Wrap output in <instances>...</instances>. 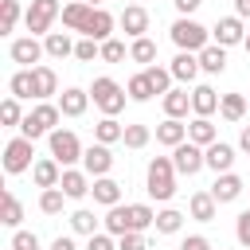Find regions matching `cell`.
I'll list each match as a JSON object with an SVG mask.
<instances>
[{"instance_id": "obj_52", "label": "cell", "mask_w": 250, "mask_h": 250, "mask_svg": "<svg viewBox=\"0 0 250 250\" xmlns=\"http://www.w3.org/2000/svg\"><path fill=\"white\" fill-rule=\"evenodd\" d=\"M172 4H176V12H180V16H191V12H195L203 0H172Z\"/></svg>"}, {"instance_id": "obj_22", "label": "cell", "mask_w": 250, "mask_h": 250, "mask_svg": "<svg viewBox=\"0 0 250 250\" xmlns=\"http://www.w3.org/2000/svg\"><path fill=\"white\" fill-rule=\"evenodd\" d=\"M172 78L176 82H195V74H199V55H191V51H180L176 59H172Z\"/></svg>"}, {"instance_id": "obj_30", "label": "cell", "mask_w": 250, "mask_h": 250, "mask_svg": "<svg viewBox=\"0 0 250 250\" xmlns=\"http://www.w3.org/2000/svg\"><path fill=\"white\" fill-rule=\"evenodd\" d=\"M74 39L66 35V31H51L47 39H43V51H47V59H66V55H74Z\"/></svg>"}, {"instance_id": "obj_51", "label": "cell", "mask_w": 250, "mask_h": 250, "mask_svg": "<svg viewBox=\"0 0 250 250\" xmlns=\"http://www.w3.org/2000/svg\"><path fill=\"white\" fill-rule=\"evenodd\" d=\"M180 250H211V242H207L203 234H188V238L180 242Z\"/></svg>"}, {"instance_id": "obj_50", "label": "cell", "mask_w": 250, "mask_h": 250, "mask_svg": "<svg viewBox=\"0 0 250 250\" xmlns=\"http://www.w3.org/2000/svg\"><path fill=\"white\" fill-rule=\"evenodd\" d=\"M117 250H148V242H145V234H121Z\"/></svg>"}, {"instance_id": "obj_54", "label": "cell", "mask_w": 250, "mask_h": 250, "mask_svg": "<svg viewBox=\"0 0 250 250\" xmlns=\"http://www.w3.org/2000/svg\"><path fill=\"white\" fill-rule=\"evenodd\" d=\"M234 16L238 20H250V0H234Z\"/></svg>"}, {"instance_id": "obj_41", "label": "cell", "mask_w": 250, "mask_h": 250, "mask_svg": "<svg viewBox=\"0 0 250 250\" xmlns=\"http://www.w3.org/2000/svg\"><path fill=\"white\" fill-rule=\"evenodd\" d=\"M20 23V0H0V35L16 31Z\"/></svg>"}, {"instance_id": "obj_7", "label": "cell", "mask_w": 250, "mask_h": 250, "mask_svg": "<svg viewBox=\"0 0 250 250\" xmlns=\"http://www.w3.org/2000/svg\"><path fill=\"white\" fill-rule=\"evenodd\" d=\"M47 145H51V156H55L62 168H66V164H74V160H82V152H86V148H82V141H78L70 129H55V133L47 137Z\"/></svg>"}, {"instance_id": "obj_48", "label": "cell", "mask_w": 250, "mask_h": 250, "mask_svg": "<svg viewBox=\"0 0 250 250\" xmlns=\"http://www.w3.org/2000/svg\"><path fill=\"white\" fill-rule=\"evenodd\" d=\"M234 238H238V246H246V250H250V207L234 219Z\"/></svg>"}, {"instance_id": "obj_44", "label": "cell", "mask_w": 250, "mask_h": 250, "mask_svg": "<svg viewBox=\"0 0 250 250\" xmlns=\"http://www.w3.org/2000/svg\"><path fill=\"white\" fill-rule=\"evenodd\" d=\"M148 137H152V129L148 125H125V148H145L148 145Z\"/></svg>"}, {"instance_id": "obj_25", "label": "cell", "mask_w": 250, "mask_h": 250, "mask_svg": "<svg viewBox=\"0 0 250 250\" xmlns=\"http://www.w3.org/2000/svg\"><path fill=\"white\" fill-rule=\"evenodd\" d=\"M246 109H250V98L246 94H223L219 98V117L223 121H242Z\"/></svg>"}, {"instance_id": "obj_13", "label": "cell", "mask_w": 250, "mask_h": 250, "mask_svg": "<svg viewBox=\"0 0 250 250\" xmlns=\"http://www.w3.org/2000/svg\"><path fill=\"white\" fill-rule=\"evenodd\" d=\"M31 180H35V188H59V180H62V164L55 160V156H39L35 160V168H31Z\"/></svg>"}, {"instance_id": "obj_14", "label": "cell", "mask_w": 250, "mask_h": 250, "mask_svg": "<svg viewBox=\"0 0 250 250\" xmlns=\"http://www.w3.org/2000/svg\"><path fill=\"white\" fill-rule=\"evenodd\" d=\"M59 188H62V195H66V199H86V195H90V188H94V180H90L86 172H78V168H62Z\"/></svg>"}, {"instance_id": "obj_17", "label": "cell", "mask_w": 250, "mask_h": 250, "mask_svg": "<svg viewBox=\"0 0 250 250\" xmlns=\"http://www.w3.org/2000/svg\"><path fill=\"white\" fill-rule=\"evenodd\" d=\"M211 195H215V203H234V199L242 195V176H238V172H223V176H215Z\"/></svg>"}, {"instance_id": "obj_37", "label": "cell", "mask_w": 250, "mask_h": 250, "mask_svg": "<svg viewBox=\"0 0 250 250\" xmlns=\"http://www.w3.org/2000/svg\"><path fill=\"white\" fill-rule=\"evenodd\" d=\"M129 59H133V62H145V66H152V59H156V43H152L148 35L133 39V43H129Z\"/></svg>"}, {"instance_id": "obj_46", "label": "cell", "mask_w": 250, "mask_h": 250, "mask_svg": "<svg viewBox=\"0 0 250 250\" xmlns=\"http://www.w3.org/2000/svg\"><path fill=\"white\" fill-rule=\"evenodd\" d=\"M102 59H105V62H125L129 51H125L121 39H105V43H102Z\"/></svg>"}, {"instance_id": "obj_45", "label": "cell", "mask_w": 250, "mask_h": 250, "mask_svg": "<svg viewBox=\"0 0 250 250\" xmlns=\"http://www.w3.org/2000/svg\"><path fill=\"white\" fill-rule=\"evenodd\" d=\"M74 59H78V62H94V59H102V43H98V39H78Z\"/></svg>"}, {"instance_id": "obj_43", "label": "cell", "mask_w": 250, "mask_h": 250, "mask_svg": "<svg viewBox=\"0 0 250 250\" xmlns=\"http://www.w3.org/2000/svg\"><path fill=\"white\" fill-rule=\"evenodd\" d=\"M23 117H27V113L20 109V98L8 94V98L0 102V121H4V125H23Z\"/></svg>"}, {"instance_id": "obj_33", "label": "cell", "mask_w": 250, "mask_h": 250, "mask_svg": "<svg viewBox=\"0 0 250 250\" xmlns=\"http://www.w3.org/2000/svg\"><path fill=\"white\" fill-rule=\"evenodd\" d=\"M121 137H125V125H121L117 117H102V121L94 125V141H98V145H117Z\"/></svg>"}, {"instance_id": "obj_31", "label": "cell", "mask_w": 250, "mask_h": 250, "mask_svg": "<svg viewBox=\"0 0 250 250\" xmlns=\"http://www.w3.org/2000/svg\"><path fill=\"white\" fill-rule=\"evenodd\" d=\"M35 102H47L51 94H59V74L51 66H35Z\"/></svg>"}, {"instance_id": "obj_6", "label": "cell", "mask_w": 250, "mask_h": 250, "mask_svg": "<svg viewBox=\"0 0 250 250\" xmlns=\"http://www.w3.org/2000/svg\"><path fill=\"white\" fill-rule=\"evenodd\" d=\"M35 141H27V137H12L8 145H4V172L8 176H20V172H27V168H35Z\"/></svg>"}, {"instance_id": "obj_27", "label": "cell", "mask_w": 250, "mask_h": 250, "mask_svg": "<svg viewBox=\"0 0 250 250\" xmlns=\"http://www.w3.org/2000/svg\"><path fill=\"white\" fill-rule=\"evenodd\" d=\"M203 152H207V168H211L215 176L230 172V164H234V148H230V145L215 141V145H211V148H203Z\"/></svg>"}, {"instance_id": "obj_38", "label": "cell", "mask_w": 250, "mask_h": 250, "mask_svg": "<svg viewBox=\"0 0 250 250\" xmlns=\"http://www.w3.org/2000/svg\"><path fill=\"white\" fill-rule=\"evenodd\" d=\"M70 230H74V234H86V238H90V234H98V215H94V211H86V207H78V211L70 215Z\"/></svg>"}, {"instance_id": "obj_15", "label": "cell", "mask_w": 250, "mask_h": 250, "mask_svg": "<svg viewBox=\"0 0 250 250\" xmlns=\"http://www.w3.org/2000/svg\"><path fill=\"white\" fill-rule=\"evenodd\" d=\"M121 31L129 35V39H141L145 31H148V12L141 8V4H125V12H121Z\"/></svg>"}, {"instance_id": "obj_2", "label": "cell", "mask_w": 250, "mask_h": 250, "mask_svg": "<svg viewBox=\"0 0 250 250\" xmlns=\"http://www.w3.org/2000/svg\"><path fill=\"white\" fill-rule=\"evenodd\" d=\"M168 35H172V43H176L180 51H191V55H199L203 47H211V31H207L199 20H191V16H180V20L168 27Z\"/></svg>"}, {"instance_id": "obj_42", "label": "cell", "mask_w": 250, "mask_h": 250, "mask_svg": "<svg viewBox=\"0 0 250 250\" xmlns=\"http://www.w3.org/2000/svg\"><path fill=\"white\" fill-rule=\"evenodd\" d=\"M125 94H129V102H148V98H152V86H148L145 70H141V74H133V78L125 82Z\"/></svg>"}, {"instance_id": "obj_20", "label": "cell", "mask_w": 250, "mask_h": 250, "mask_svg": "<svg viewBox=\"0 0 250 250\" xmlns=\"http://www.w3.org/2000/svg\"><path fill=\"white\" fill-rule=\"evenodd\" d=\"M90 195H94V203H102V207H117V203H121V184H117L113 176H102V180H94Z\"/></svg>"}, {"instance_id": "obj_10", "label": "cell", "mask_w": 250, "mask_h": 250, "mask_svg": "<svg viewBox=\"0 0 250 250\" xmlns=\"http://www.w3.org/2000/svg\"><path fill=\"white\" fill-rule=\"evenodd\" d=\"M82 168H86V176H94V180H102V176H109V168H113V152H109V145H90L86 152H82Z\"/></svg>"}, {"instance_id": "obj_5", "label": "cell", "mask_w": 250, "mask_h": 250, "mask_svg": "<svg viewBox=\"0 0 250 250\" xmlns=\"http://www.w3.org/2000/svg\"><path fill=\"white\" fill-rule=\"evenodd\" d=\"M62 16V8H59V0H31L27 4V12H23V23H27V31L31 35H51V23Z\"/></svg>"}, {"instance_id": "obj_23", "label": "cell", "mask_w": 250, "mask_h": 250, "mask_svg": "<svg viewBox=\"0 0 250 250\" xmlns=\"http://www.w3.org/2000/svg\"><path fill=\"white\" fill-rule=\"evenodd\" d=\"M219 98H223V94H215L211 86H195V90H191V113H195V117H211V113L219 109Z\"/></svg>"}, {"instance_id": "obj_49", "label": "cell", "mask_w": 250, "mask_h": 250, "mask_svg": "<svg viewBox=\"0 0 250 250\" xmlns=\"http://www.w3.org/2000/svg\"><path fill=\"white\" fill-rule=\"evenodd\" d=\"M86 250H117V242H113V234H105V230H98V234H90V242H86Z\"/></svg>"}, {"instance_id": "obj_35", "label": "cell", "mask_w": 250, "mask_h": 250, "mask_svg": "<svg viewBox=\"0 0 250 250\" xmlns=\"http://www.w3.org/2000/svg\"><path fill=\"white\" fill-rule=\"evenodd\" d=\"M145 78H148L152 94H160V98L172 90V70H168V66H156V62H152V66H145Z\"/></svg>"}, {"instance_id": "obj_19", "label": "cell", "mask_w": 250, "mask_h": 250, "mask_svg": "<svg viewBox=\"0 0 250 250\" xmlns=\"http://www.w3.org/2000/svg\"><path fill=\"white\" fill-rule=\"evenodd\" d=\"M156 141H160L164 148H176V145H184V141H188V125H184V121H176V117H164V121L156 125Z\"/></svg>"}, {"instance_id": "obj_1", "label": "cell", "mask_w": 250, "mask_h": 250, "mask_svg": "<svg viewBox=\"0 0 250 250\" xmlns=\"http://www.w3.org/2000/svg\"><path fill=\"white\" fill-rule=\"evenodd\" d=\"M176 164H172V156H152L148 160V172H145V191L156 199V203H168L172 195H176Z\"/></svg>"}, {"instance_id": "obj_32", "label": "cell", "mask_w": 250, "mask_h": 250, "mask_svg": "<svg viewBox=\"0 0 250 250\" xmlns=\"http://www.w3.org/2000/svg\"><path fill=\"white\" fill-rule=\"evenodd\" d=\"M86 20H90V4H82V0H70V4L62 8V27H66V31H82Z\"/></svg>"}, {"instance_id": "obj_21", "label": "cell", "mask_w": 250, "mask_h": 250, "mask_svg": "<svg viewBox=\"0 0 250 250\" xmlns=\"http://www.w3.org/2000/svg\"><path fill=\"white\" fill-rule=\"evenodd\" d=\"M188 211H191V219H195V223H211V219L219 215V203H215V195H211V191H195V195L188 199Z\"/></svg>"}, {"instance_id": "obj_24", "label": "cell", "mask_w": 250, "mask_h": 250, "mask_svg": "<svg viewBox=\"0 0 250 250\" xmlns=\"http://www.w3.org/2000/svg\"><path fill=\"white\" fill-rule=\"evenodd\" d=\"M188 109H191V94L184 90V86H172L168 94H164V117H188Z\"/></svg>"}, {"instance_id": "obj_47", "label": "cell", "mask_w": 250, "mask_h": 250, "mask_svg": "<svg viewBox=\"0 0 250 250\" xmlns=\"http://www.w3.org/2000/svg\"><path fill=\"white\" fill-rule=\"evenodd\" d=\"M12 250H39V234L35 230H16L12 234Z\"/></svg>"}, {"instance_id": "obj_28", "label": "cell", "mask_w": 250, "mask_h": 250, "mask_svg": "<svg viewBox=\"0 0 250 250\" xmlns=\"http://www.w3.org/2000/svg\"><path fill=\"white\" fill-rule=\"evenodd\" d=\"M199 70H203V74H223V70H227V47H219V43L203 47V51H199Z\"/></svg>"}, {"instance_id": "obj_11", "label": "cell", "mask_w": 250, "mask_h": 250, "mask_svg": "<svg viewBox=\"0 0 250 250\" xmlns=\"http://www.w3.org/2000/svg\"><path fill=\"white\" fill-rule=\"evenodd\" d=\"M113 27H117V20H113L105 8H90V20H86V27H82V39L105 43V39H113Z\"/></svg>"}, {"instance_id": "obj_53", "label": "cell", "mask_w": 250, "mask_h": 250, "mask_svg": "<svg viewBox=\"0 0 250 250\" xmlns=\"http://www.w3.org/2000/svg\"><path fill=\"white\" fill-rule=\"evenodd\" d=\"M51 250H78V246H74V238H70V234H59V238L51 242Z\"/></svg>"}, {"instance_id": "obj_36", "label": "cell", "mask_w": 250, "mask_h": 250, "mask_svg": "<svg viewBox=\"0 0 250 250\" xmlns=\"http://www.w3.org/2000/svg\"><path fill=\"white\" fill-rule=\"evenodd\" d=\"M102 223H105V234H113V238L129 234V215H125V207H121V203H117V207H109Z\"/></svg>"}, {"instance_id": "obj_16", "label": "cell", "mask_w": 250, "mask_h": 250, "mask_svg": "<svg viewBox=\"0 0 250 250\" xmlns=\"http://www.w3.org/2000/svg\"><path fill=\"white\" fill-rule=\"evenodd\" d=\"M55 105L62 109V117H82V113H86V105H90V90L66 86V90L59 94V102H55Z\"/></svg>"}, {"instance_id": "obj_40", "label": "cell", "mask_w": 250, "mask_h": 250, "mask_svg": "<svg viewBox=\"0 0 250 250\" xmlns=\"http://www.w3.org/2000/svg\"><path fill=\"white\" fill-rule=\"evenodd\" d=\"M180 227H184V211H176V207L156 211V230H160V234H176Z\"/></svg>"}, {"instance_id": "obj_29", "label": "cell", "mask_w": 250, "mask_h": 250, "mask_svg": "<svg viewBox=\"0 0 250 250\" xmlns=\"http://www.w3.org/2000/svg\"><path fill=\"white\" fill-rule=\"evenodd\" d=\"M0 223L12 230H20V223H23V203L12 191H0Z\"/></svg>"}, {"instance_id": "obj_39", "label": "cell", "mask_w": 250, "mask_h": 250, "mask_svg": "<svg viewBox=\"0 0 250 250\" xmlns=\"http://www.w3.org/2000/svg\"><path fill=\"white\" fill-rule=\"evenodd\" d=\"M62 207H66L62 188H47V191L39 195V211H43V215H62Z\"/></svg>"}, {"instance_id": "obj_18", "label": "cell", "mask_w": 250, "mask_h": 250, "mask_svg": "<svg viewBox=\"0 0 250 250\" xmlns=\"http://www.w3.org/2000/svg\"><path fill=\"white\" fill-rule=\"evenodd\" d=\"M125 215H129V234H145L148 227H156V211L148 203H125Z\"/></svg>"}, {"instance_id": "obj_34", "label": "cell", "mask_w": 250, "mask_h": 250, "mask_svg": "<svg viewBox=\"0 0 250 250\" xmlns=\"http://www.w3.org/2000/svg\"><path fill=\"white\" fill-rule=\"evenodd\" d=\"M8 90H12V98H35V74L31 70H16L12 78H8Z\"/></svg>"}, {"instance_id": "obj_57", "label": "cell", "mask_w": 250, "mask_h": 250, "mask_svg": "<svg viewBox=\"0 0 250 250\" xmlns=\"http://www.w3.org/2000/svg\"><path fill=\"white\" fill-rule=\"evenodd\" d=\"M242 47H246V55H250V35H246V43H242Z\"/></svg>"}, {"instance_id": "obj_56", "label": "cell", "mask_w": 250, "mask_h": 250, "mask_svg": "<svg viewBox=\"0 0 250 250\" xmlns=\"http://www.w3.org/2000/svg\"><path fill=\"white\" fill-rule=\"evenodd\" d=\"M82 4H90V8H102V0H82Z\"/></svg>"}, {"instance_id": "obj_55", "label": "cell", "mask_w": 250, "mask_h": 250, "mask_svg": "<svg viewBox=\"0 0 250 250\" xmlns=\"http://www.w3.org/2000/svg\"><path fill=\"white\" fill-rule=\"evenodd\" d=\"M238 148L250 152V125H242V133H238Z\"/></svg>"}, {"instance_id": "obj_9", "label": "cell", "mask_w": 250, "mask_h": 250, "mask_svg": "<svg viewBox=\"0 0 250 250\" xmlns=\"http://www.w3.org/2000/svg\"><path fill=\"white\" fill-rule=\"evenodd\" d=\"M172 164H176V172H180V176H195L199 168H207V152H203L199 145L184 141V145H176V148H172Z\"/></svg>"}, {"instance_id": "obj_4", "label": "cell", "mask_w": 250, "mask_h": 250, "mask_svg": "<svg viewBox=\"0 0 250 250\" xmlns=\"http://www.w3.org/2000/svg\"><path fill=\"white\" fill-rule=\"evenodd\" d=\"M90 98H94V105H98L105 117H117V113L125 109V98H129V94H125V86H117L113 78H105V74H102V78H94Z\"/></svg>"}, {"instance_id": "obj_3", "label": "cell", "mask_w": 250, "mask_h": 250, "mask_svg": "<svg viewBox=\"0 0 250 250\" xmlns=\"http://www.w3.org/2000/svg\"><path fill=\"white\" fill-rule=\"evenodd\" d=\"M59 121H62V109L59 105H51V102H39L27 117H23V125H20V137H27V141H39V137H51L55 129H59Z\"/></svg>"}, {"instance_id": "obj_12", "label": "cell", "mask_w": 250, "mask_h": 250, "mask_svg": "<svg viewBox=\"0 0 250 250\" xmlns=\"http://www.w3.org/2000/svg\"><path fill=\"white\" fill-rule=\"evenodd\" d=\"M211 35H215V43H219V47L246 43V27H242V20H238V16H223V20H215Z\"/></svg>"}, {"instance_id": "obj_26", "label": "cell", "mask_w": 250, "mask_h": 250, "mask_svg": "<svg viewBox=\"0 0 250 250\" xmlns=\"http://www.w3.org/2000/svg\"><path fill=\"white\" fill-rule=\"evenodd\" d=\"M188 141L199 145V148H211V145L219 141V129L211 125V117H195V121L188 125Z\"/></svg>"}, {"instance_id": "obj_8", "label": "cell", "mask_w": 250, "mask_h": 250, "mask_svg": "<svg viewBox=\"0 0 250 250\" xmlns=\"http://www.w3.org/2000/svg\"><path fill=\"white\" fill-rule=\"evenodd\" d=\"M8 55H12V62H20V70H35L47 51H43V43H39L35 35H23V39H12Z\"/></svg>"}]
</instances>
